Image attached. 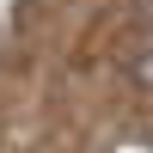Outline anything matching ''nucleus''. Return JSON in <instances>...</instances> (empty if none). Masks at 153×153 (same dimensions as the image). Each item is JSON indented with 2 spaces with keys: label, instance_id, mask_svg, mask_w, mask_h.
<instances>
[{
  "label": "nucleus",
  "instance_id": "1",
  "mask_svg": "<svg viewBox=\"0 0 153 153\" xmlns=\"http://www.w3.org/2000/svg\"><path fill=\"white\" fill-rule=\"evenodd\" d=\"M123 74H129V86H135L141 98H153V43H147V49H135V55L123 61Z\"/></svg>",
  "mask_w": 153,
  "mask_h": 153
},
{
  "label": "nucleus",
  "instance_id": "2",
  "mask_svg": "<svg viewBox=\"0 0 153 153\" xmlns=\"http://www.w3.org/2000/svg\"><path fill=\"white\" fill-rule=\"evenodd\" d=\"M123 153H153V147H147V141H129V147H123Z\"/></svg>",
  "mask_w": 153,
  "mask_h": 153
}]
</instances>
